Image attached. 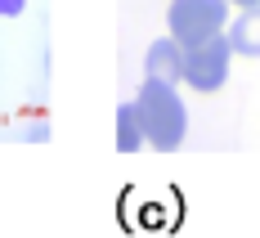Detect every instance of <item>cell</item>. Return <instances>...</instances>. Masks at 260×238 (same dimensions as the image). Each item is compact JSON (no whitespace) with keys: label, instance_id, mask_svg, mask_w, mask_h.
Returning a JSON list of instances; mask_svg holds the SVG:
<instances>
[{"label":"cell","instance_id":"6","mask_svg":"<svg viewBox=\"0 0 260 238\" xmlns=\"http://www.w3.org/2000/svg\"><path fill=\"white\" fill-rule=\"evenodd\" d=\"M117 148H121V153H135V148H144V131H139L135 104H121V108H117Z\"/></svg>","mask_w":260,"mask_h":238},{"label":"cell","instance_id":"1","mask_svg":"<svg viewBox=\"0 0 260 238\" xmlns=\"http://www.w3.org/2000/svg\"><path fill=\"white\" fill-rule=\"evenodd\" d=\"M130 104H135V117H139L144 144H153V148H161V153H175V148L184 144L188 112H184L180 95H175V85H166V81H153V77H148Z\"/></svg>","mask_w":260,"mask_h":238},{"label":"cell","instance_id":"3","mask_svg":"<svg viewBox=\"0 0 260 238\" xmlns=\"http://www.w3.org/2000/svg\"><path fill=\"white\" fill-rule=\"evenodd\" d=\"M229 58H234L229 41H224V36H211V41H202V45L184 50L180 81L188 85V90H198V95H215V90L229 81Z\"/></svg>","mask_w":260,"mask_h":238},{"label":"cell","instance_id":"2","mask_svg":"<svg viewBox=\"0 0 260 238\" xmlns=\"http://www.w3.org/2000/svg\"><path fill=\"white\" fill-rule=\"evenodd\" d=\"M166 23H171V41L180 50H193V45H202L211 36H224L229 0H171Z\"/></svg>","mask_w":260,"mask_h":238},{"label":"cell","instance_id":"4","mask_svg":"<svg viewBox=\"0 0 260 238\" xmlns=\"http://www.w3.org/2000/svg\"><path fill=\"white\" fill-rule=\"evenodd\" d=\"M144 68H148V77L153 81H166V85H175L184 72V50L171 41V36H161L148 45V58H144Z\"/></svg>","mask_w":260,"mask_h":238},{"label":"cell","instance_id":"7","mask_svg":"<svg viewBox=\"0 0 260 238\" xmlns=\"http://www.w3.org/2000/svg\"><path fill=\"white\" fill-rule=\"evenodd\" d=\"M27 0H0V18H14V14H23Z\"/></svg>","mask_w":260,"mask_h":238},{"label":"cell","instance_id":"8","mask_svg":"<svg viewBox=\"0 0 260 238\" xmlns=\"http://www.w3.org/2000/svg\"><path fill=\"white\" fill-rule=\"evenodd\" d=\"M229 5H238V9H251V5H260V0H229Z\"/></svg>","mask_w":260,"mask_h":238},{"label":"cell","instance_id":"5","mask_svg":"<svg viewBox=\"0 0 260 238\" xmlns=\"http://www.w3.org/2000/svg\"><path fill=\"white\" fill-rule=\"evenodd\" d=\"M224 41H229V50L242 54V58H260V5L242 9V18H238L234 27H224Z\"/></svg>","mask_w":260,"mask_h":238}]
</instances>
